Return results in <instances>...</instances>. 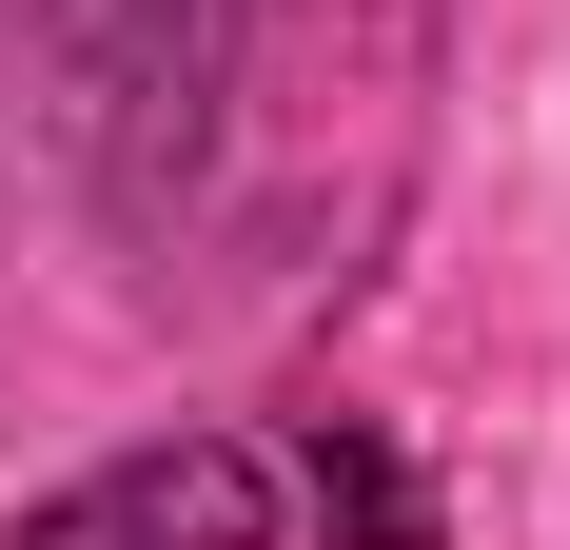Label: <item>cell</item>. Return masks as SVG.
I'll list each match as a JSON object with an SVG mask.
<instances>
[{"label": "cell", "mask_w": 570, "mask_h": 550, "mask_svg": "<svg viewBox=\"0 0 570 550\" xmlns=\"http://www.w3.org/2000/svg\"><path fill=\"white\" fill-rule=\"evenodd\" d=\"M276 531H295V472L236 452V433H158V452H118V472L20 511V550H276Z\"/></svg>", "instance_id": "cell-2"}, {"label": "cell", "mask_w": 570, "mask_h": 550, "mask_svg": "<svg viewBox=\"0 0 570 550\" xmlns=\"http://www.w3.org/2000/svg\"><path fill=\"white\" fill-rule=\"evenodd\" d=\"M40 20V79H59V138L99 158L118 217H177L197 158H217V99H236V20L256 0H20Z\"/></svg>", "instance_id": "cell-1"}, {"label": "cell", "mask_w": 570, "mask_h": 550, "mask_svg": "<svg viewBox=\"0 0 570 550\" xmlns=\"http://www.w3.org/2000/svg\"><path fill=\"white\" fill-rule=\"evenodd\" d=\"M295 492H315V531H354V550H433V492L394 472L374 413H315V472H295Z\"/></svg>", "instance_id": "cell-3"}]
</instances>
